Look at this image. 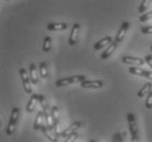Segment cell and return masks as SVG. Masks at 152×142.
<instances>
[{"label":"cell","instance_id":"cell-1","mask_svg":"<svg viewBox=\"0 0 152 142\" xmlns=\"http://www.w3.org/2000/svg\"><path fill=\"white\" fill-rule=\"evenodd\" d=\"M127 121L129 131L132 135V141H139V131H138V125L136 121V116L132 113L127 114Z\"/></svg>","mask_w":152,"mask_h":142},{"label":"cell","instance_id":"cell-2","mask_svg":"<svg viewBox=\"0 0 152 142\" xmlns=\"http://www.w3.org/2000/svg\"><path fill=\"white\" fill-rule=\"evenodd\" d=\"M86 80V76L79 74V76H67L64 79H59L58 81H56V87H66L71 83H80Z\"/></svg>","mask_w":152,"mask_h":142},{"label":"cell","instance_id":"cell-3","mask_svg":"<svg viewBox=\"0 0 152 142\" xmlns=\"http://www.w3.org/2000/svg\"><path fill=\"white\" fill-rule=\"evenodd\" d=\"M19 116H20V111L19 108L14 107L11 111V117L10 120H9V124H8L7 127V135H13L14 131H15V126H17V121L19 119Z\"/></svg>","mask_w":152,"mask_h":142},{"label":"cell","instance_id":"cell-4","mask_svg":"<svg viewBox=\"0 0 152 142\" xmlns=\"http://www.w3.org/2000/svg\"><path fill=\"white\" fill-rule=\"evenodd\" d=\"M20 76H21V81H22V85L24 87V91L26 93L31 94L32 93V87H31V76L28 74V71L24 69V68H21L20 71Z\"/></svg>","mask_w":152,"mask_h":142},{"label":"cell","instance_id":"cell-5","mask_svg":"<svg viewBox=\"0 0 152 142\" xmlns=\"http://www.w3.org/2000/svg\"><path fill=\"white\" fill-rule=\"evenodd\" d=\"M123 63H127V65H132V66H143L145 63V59H141V58H138V57H132V56H124L123 58Z\"/></svg>","mask_w":152,"mask_h":142},{"label":"cell","instance_id":"cell-6","mask_svg":"<svg viewBox=\"0 0 152 142\" xmlns=\"http://www.w3.org/2000/svg\"><path fill=\"white\" fill-rule=\"evenodd\" d=\"M52 119H53V128L55 130L56 135H60L59 132V108L57 106L52 107Z\"/></svg>","mask_w":152,"mask_h":142},{"label":"cell","instance_id":"cell-7","mask_svg":"<svg viewBox=\"0 0 152 142\" xmlns=\"http://www.w3.org/2000/svg\"><path fill=\"white\" fill-rule=\"evenodd\" d=\"M80 127H81V122L80 121H75V122H72L71 125L68 127L67 129H65L64 131L60 133V135H61L62 138L65 139V138H68L71 133H73V132H76L78 129H80Z\"/></svg>","mask_w":152,"mask_h":142},{"label":"cell","instance_id":"cell-8","mask_svg":"<svg viewBox=\"0 0 152 142\" xmlns=\"http://www.w3.org/2000/svg\"><path fill=\"white\" fill-rule=\"evenodd\" d=\"M80 85L82 89H101L103 87V82L100 80H94V81H82L80 82Z\"/></svg>","mask_w":152,"mask_h":142},{"label":"cell","instance_id":"cell-9","mask_svg":"<svg viewBox=\"0 0 152 142\" xmlns=\"http://www.w3.org/2000/svg\"><path fill=\"white\" fill-rule=\"evenodd\" d=\"M128 28H129V23H128V22H123V24H121V26L119 28L117 34H116V37H115V41H116L118 44L121 42H123V39H124L125 36H126V33H127Z\"/></svg>","mask_w":152,"mask_h":142},{"label":"cell","instance_id":"cell-10","mask_svg":"<svg viewBox=\"0 0 152 142\" xmlns=\"http://www.w3.org/2000/svg\"><path fill=\"white\" fill-rule=\"evenodd\" d=\"M79 31H80V24L79 23H75V24L72 25L71 33H70V37H69V44L71 46L77 44L78 36H79Z\"/></svg>","mask_w":152,"mask_h":142},{"label":"cell","instance_id":"cell-11","mask_svg":"<svg viewBox=\"0 0 152 142\" xmlns=\"http://www.w3.org/2000/svg\"><path fill=\"white\" fill-rule=\"evenodd\" d=\"M117 46H118V43L116 42V41L112 42L111 44H110V45L106 47V49H105V50L103 52V54L101 55V59H102V60H105V59L110 58L112 54L115 52V49L117 48Z\"/></svg>","mask_w":152,"mask_h":142},{"label":"cell","instance_id":"cell-12","mask_svg":"<svg viewBox=\"0 0 152 142\" xmlns=\"http://www.w3.org/2000/svg\"><path fill=\"white\" fill-rule=\"evenodd\" d=\"M39 103V94H33L31 97H30V100L28 102V105H26V111H28V114H31L32 111L35 109V106L36 104Z\"/></svg>","mask_w":152,"mask_h":142},{"label":"cell","instance_id":"cell-13","mask_svg":"<svg viewBox=\"0 0 152 142\" xmlns=\"http://www.w3.org/2000/svg\"><path fill=\"white\" fill-rule=\"evenodd\" d=\"M42 131H43V133L48 138L49 141H53L55 142L57 141V138H58V135H56L55 130L53 128H50V127H47V126H43V128H42Z\"/></svg>","mask_w":152,"mask_h":142},{"label":"cell","instance_id":"cell-14","mask_svg":"<svg viewBox=\"0 0 152 142\" xmlns=\"http://www.w3.org/2000/svg\"><path fill=\"white\" fill-rule=\"evenodd\" d=\"M44 122H45V116H44V111H38L37 115H36V118H35L34 121V129L35 130H42L43 126H44Z\"/></svg>","mask_w":152,"mask_h":142},{"label":"cell","instance_id":"cell-15","mask_svg":"<svg viewBox=\"0 0 152 142\" xmlns=\"http://www.w3.org/2000/svg\"><path fill=\"white\" fill-rule=\"evenodd\" d=\"M112 42H113V39H112L111 36H106V37L102 38V39H100L99 42H96L94 44V49L95 50H100V49L108 46Z\"/></svg>","mask_w":152,"mask_h":142},{"label":"cell","instance_id":"cell-16","mask_svg":"<svg viewBox=\"0 0 152 142\" xmlns=\"http://www.w3.org/2000/svg\"><path fill=\"white\" fill-rule=\"evenodd\" d=\"M38 73H39V70H37V68H36L34 63H31L30 65V76H31L32 83L33 84H37L39 82Z\"/></svg>","mask_w":152,"mask_h":142},{"label":"cell","instance_id":"cell-17","mask_svg":"<svg viewBox=\"0 0 152 142\" xmlns=\"http://www.w3.org/2000/svg\"><path fill=\"white\" fill-rule=\"evenodd\" d=\"M67 28H68L67 23H49L47 24L48 31H64Z\"/></svg>","mask_w":152,"mask_h":142},{"label":"cell","instance_id":"cell-18","mask_svg":"<svg viewBox=\"0 0 152 142\" xmlns=\"http://www.w3.org/2000/svg\"><path fill=\"white\" fill-rule=\"evenodd\" d=\"M129 73L135 74V76H145V78L147 70H143L142 68H138V66H132L129 68Z\"/></svg>","mask_w":152,"mask_h":142},{"label":"cell","instance_id":"cell-19","mask_svg":"<svg viewBox=\"0 0 152 142\" xmlns=\"http://www.w3.org/2000/svg\"><path fill=\"white\" fill-rule=\"evenodd\" d=\"M150 91H152V83L151 82H147L138 92V97H143L145 95H148Z\"/></svg>","mask_w":152,"mask_h":142},{"label":"cell","instance_id":"cell-20","mask_svg":"<svg viewBox=\"0 0 152 142\" xmlns=\"http://www.w3.org/2000/svg\"><path fill=\"white\" fill-rule=\"evenodd\" d=\"M38 70H39V76L43 78V79H46L48 76V71H47V63L45 61H42L39 67H38Z\"/></svg>","mask_w":152,"mask_h":142},{"label":"cell","instance_id":"cell-21","mask_svg":"<svg viewBox=\"0 0 152 142\" xmlns=\"http://www.w3.org/2000/svg\"><path fill=\"white\" fill-rule=\"evenodd\" d=\"M52 48V38L49 36H45L44 43H43V50L45 52H48Z\"/></svg>","mask_w":152,"mask_h":142},{"label":"cell","instance_id":"cell-22","mask_svg":"<svg viewBox=\"0 0 152 142\" xmlns=\"http://www.w3.org/2000/svg\"><path fill=\"white\" fill-rule=\"evenodd\" d=\"M151 1L152 0H142L141 1V4H140V6H139L138 8V11H139V13H143L145 10H147V8L149 7V4H151Z\"/></svg>","mask_w":152,"mask_h":142},{"label":"cell","instance_id":"cell-23","mask_svg":"<svg viewBox=\"0 0 152 142\" xmlns=\"http://www.w3.org/2000/svg\"><path fill=\"white\" fill-rule=\"evenodd\" d=\"M151 19H152V11H150L148 13H142V15H140V17H139L140 22H147L149 20H151Z\"/></svg>","mask_w":152,"mask_h":142},{"label":"cell","instance_id":"cell-24","mask_svg":"<svg viewBox=\"0 0 152 142\" xmlns=\"http://www.w3.org/2000/svg\"><path fill=\"white\" fill-rule=\"evenodd\" d=\"M145 107L148 109H151L152 108V91H150L148 93V96L145 98Z\"/></svg>","mask_w":152,"mask_h":142},{"label":"cell","instance_id":"cell-25","mask_svg":"<svg viewBox=\"0 0 152 142\" xmlns=\"http://www.w3.org/2000/svg\"><path fill=\"white\" fill-rule=\"evenodd\" d=\"M141 33H143V34H152V26H143V28H141Z\"/></svg>","mask_w":152,"mask_h":142},{"label":"cell","instance_id":"cell-26","mask_svg":"<svg viewBox=\"0 0 152 142\" xmlns=\"http://www.w3.org/2000/svg\"><path fill=\"white\" fill-rule=\"evenodd\" d=\"M77 138H78V133H77V132H73V133H71L68 138H66V141L70 142V141H72V140H76Z\"/></svg>","mask_w":152,"mask_h":142},{"label":"cell","instance_id":"cell-27","mask_svg":"<svg viewBox=\"0 0 152 142\" xmlns=\"http://www.w3.org/2000/svg\"><path fill=\"white\" fill-rule=\"evenodd\" d=\"M145 63H148L149 66H150L152 68V55L145 56Z\"/></svg>","mask_w":152,"mask_h":142},{"label":"cell","instance_id":"cell-28","mask_svg":"<svg viewBox=\"0 0 152 142\" xmlns=\"http://www.w3.org/2000/svg\"><path fill=\"white\" fill-rule=\"evenodd\" d=\"M114 141H118V142H121L123 141V139L121 138V135L119 133H116V135H114V139H113Z\"/></svg>","mask_w":152,"mask_h":142},{"label":"cell","instance_id":"cell-29","mask_svg":"<svg viewBox=\"0 0 152 142\" xmlns=\"http://www.w3.org/2000/svg\"><path fill=\"white\" fill-rule=\"evenodd\" d=\"M145 78L152 81V71H148V70H147V73H145Z\"/></svg>","mask_w":152,"mask_h":142},{"label":"cell","instance_id":"cell-30","mask_svg":"<svg viewBox=\"0 0 152 142\" xmlns=\"http://www.w3.org/2000/svg\"><path fill=\"white\" fill-rule=\"evenodd\" d=\"M151 50H152V46H151Z\"/></svg>","mask_w":152,"mask_h":142}]
</instances>
